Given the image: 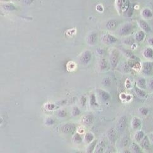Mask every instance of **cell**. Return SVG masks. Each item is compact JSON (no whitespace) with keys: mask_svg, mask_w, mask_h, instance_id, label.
Segmentation results:
<instances>
[{"mask_svg":"<svg viewBox=\"0 0 153 153\" xmlns=\"http://www.w3.org/2000/svg\"><path fill=\"white\" fill-rule=\"evenodd\" d=\"M147 42H148V44H150V45L153 46V37L149 38L148 40H147Z\"/></svg>","mask_w":153,"mask_h":153,"instance_id":"obj_46","label":"cell"},{"mask_svg":"<svg viewBox=\"0 0 153 153\" xmlns=\"http://www.w3.org/2000/svg\"><path fill=\"white\" fill-rule=\"evenodd\" d=\"M86 97L83 96L81 97V104L82 107H85V104H86Z\"/></svg>","mask_w":153,"mask_h":153,"instance_id":"obj_43","label":"cell"},{"mask_svg":"<svg viewBox=\"0 0 153 153\" xmlns=\"http://www.w3.org/2000/svg\"><path fill=\"white\" fill-rule=\"evenodd\" d=\"M93 116L91 114H88L83 117V119H82V122H83V124L85 125H86V126H89V125H90L93 123Z\"/></svg>","mask_w":153,"mask_h":153,"instance_id":"obj_13","label":"cell"},{"mask_svg":"<svg viewBox=\"0 0 153 153\" xmlns=\"http://www.w3.org/2000/svg\"><path fill=\"white\" fill-rule=\"evenodd\" d=\"M66 115H67V113L64 111V110H60L57 113V116L59 117H65Z\"/></svg>","mask_w":153,"mask_h":153,"instance_id":"obj_39","label":"cell"},{"mask_svg":"<svg viewBox=\"0 0 153 153\" xmlns=\"http://www.w3.org/2000/svg\"><path fill=\"white\" fill-rule=\"evenodd\" d=\"M123 53L124 54V55L127 57H128L129 59H132V60H135V61H139L140 59L139 58L137 57V56H136L135 55L133 54L131 51L129 50H126V49H124L123 50Z\"/></svg>","mask_w":153,"mask_h":153,"instance_id":"obj_17","label":"cell"},{"mask_svg":"<svg viewBox=\"0 0 153 153\" xmlns=\"http://www.w3.org/2000/svg\"><path fill=\"white\" fill-rule=\"evenodd\" d=\"M108 67L107 61L105 58H102L99 61V68L101 71H105Z\"/></svg>","mask_w":153,"mask_h":153,"instance_id":"obj_26","label":"cell"},{"mask_svg":"<svg viewBox=\"0 0 153 153\" xmlns=\"http://www.w3.org/2000/svg\"><path fill=\"white\" fill-rule=\"evenodd\" d=\"M145 38V33L143 30H140L136 32L135 34L134 38L137 42H142Z\"/></svg>","mask_w":153,"mask_h":153,"instance_id":"obj_22","label":"cell"},{"mask_svg":"<svg viewBox=\"0 0 153 153\" xmlns=\"http://www.w3.org/2000/svg\"><path fill=\"white\" fill-rule=\"evenodd\" d=\"M80 113V110L79 108H78V107H76L73 108V110H72V115H73V116L76 117L78 115H79Z\"/></svg>","mask_w":153,"mask_h":153,"instance_id":"obj_35","label":"cell"},{"mask_svg":"<svg viewBox=\"0 0 153 153\" xmlns=\"http://www.w3.org/2000/svg\"><path fill=\"white\" fill-rule=\"evenodd\" d=\"M89 102H90V105H91V106H98L95 95H93V94H92V95H91V96H90V101Z\"/></svg>","mask_w":153,"mask_h":153,"instance_id":"obj_33","label":"cell"},{"mask_svg":"<svg viewBox=\"0 0 153 153\" xmlns=\"http://www.w3.org/2000/svg\"><path fill=\"white\" fill-rule=\"evenodd\" d=\"M127 126V117L125 116L121 117L117 124V129L119 131H123Z\"/></svg>","mask_w":153,"mask_h":153,"instance_id":"obj_8","label":"cell"},{"mask_svg":"<svg viewBox=\"0 0 153 153\" xmlns=\"http://www.w3.org/2000/svg\"><path fill=\"white\" fill-rule=\"evenodd\" d=\"M97 52L99 55H101V56H102V55L104 54L105 51L103 49H97Z\"/></svg>","mask_w":153,"mask_h":153,"instance_id":"obj_45","label":"cell"},{"mask_svg":"<svg viewBox=\"0 0 153 153\" xmlns=\"http://www.w3.org/2000/svg\"><path fill=\"white\" fill-rule=\"evenodd\" d=\"M105 146H106V144H105V141L101 140L100 142L96 145L95 150V152H96V153L103 152L105 151Z\"/></svg>","mask_w":153,"mask_h":153,"instance_id":"obj_16","label":"cell"},{"mask_svg":"<svg viewBox=\"0 0 153 153\" xmlns=\"http://www.w3.org/2000/svg\"><path fill=\"white\" fill-rule=\"evenodd\" d=\"M1 2H6V3H8L10 1V0H1Z\"/></svg>","mask_w":153,"mask_h":153,"instance_id":"obj_49","label":"cell"},{"mask_svg":"<svg viewBox=\"0 0 153 153\" xmlns=\"http://www.w3.org/2000/svg\"><path fill=\"white\" fill-rule=\"evenodd\" d=\"M152 100H153V96H152Z\"/></svg>","mask_w":153,"mask_h":153,"instance_id":"obj_50","label":"cell"},{"mask_svg":"<svg viewBox=\"0 0 153 153\" xmlns=\"http://www.w3.org/2000/svg\"><path fill=\"white\" fill-rule=\"evenodd\" d=\"M73 139L74 142L76 144L81 143L82 142V140H83L82 137L81 136V135L80 134H78V133H76V134L74 135V136L73 137Z\"/></svg>","mask_w":153,"mask_h":153,"instance_id":"obj_30","label":"cell"},{"mask_svg":"<svg viewBox=\"0 0 153 153\" xmlns=\"http://www.w3.org/2000/svg\"><path fill=\"white\" fill-rule=\"evenodd\" d=\"M139 112L142 115L146 116L149 113V110L146 107H140L139 109Z\"/></svg>","mask_w":153,"mask_h":153,"instance_id":"obj_32","label":"cell"},{"mask_svg":"<svg viewBox=\"0 0 153 153\" xmlns=\"http://www.w3.org/2000/svg\"><path fill=\"white\" fill-rule=\"evenodd\" d=\"M141 15L143 18L146 19H150L152 17L153 14L152 11L149 8H144L141 11Z\"/></svg>","mask_w":153,"mask_h":153,"instance_id":"obj_19","label":"cell"},{"mask_svg":"<svg viewBox=\"0 0 153 153\" xmlns=\"http://www.w3.org/2000/svg\"><path fill=\"white\" fill-rule=\"evenodd\" d=\"M98 93H99V96H100L101 100L104 101H108L110 99V94L103 89H98Z\"/></svg>","mask_w":153,"mask_h":153,"instance_id":"obj_15","label":"cell"},{"mask_svg":"<svg viewBox=\"0 0 153 153\" xmlns=\"http://www.w3.org/2000/svg\"><path fill=\"white\" fill-rule=\"evenodd\" d=\"M101 41L104 44L110 45L115 43L117 41V38L111 34L105 33L101 35Z\"/></svg>","mask_w":153,"mask_h":153,"instance_id":"obj_3","label":"cell"},{"mask_svg":"<svg viewBox=\"0 0 153 153\" xmlns=\"http://www.w3.org/2000/svg\"><path fill=\"white\" fill-rule=\"evenodd\" d=\"M116 8L117 10H118L119 13H122L121 8H122V0H116Z\"/></svg>","mask_w":153,"mask_h":153,"instance_id":"obj_36","label":"cell"},{"mask_svg":"<svg viewBox=\"0 0 153 153\" xmlns=\"http://www.w3.org/2000/svg\"><path fill=\"white\" fill-rule=\"evenodd\" d=\"M97 145V140H93L92 143H90V144L87 149V152H93L95 148Z\"/></svg>","mask_w":153,"mask_h":153,"instance_id":"obj_28","label":"cell"},{"mask_svg":"<svg viewBox=\"0 0 153 153\" xmlns=\"http://www.w3.org/2000/svg\"><path fill=\"white\" fill-rule=\"evenodd\" d=\"M137 86L141 89L146 88V81L143 78H140L137 81Z\"/></svg>","mask_w":153,"mask_h":153,"instance_id":"obj_24","label":"cell"},{"mask_svg":"<svg viewBox=\"0 0 153 153\" xmlns=\"http://www.w3.org/2000/svg\"><path fill=\"white\" fill-rule=\"evenodd\" d=\"M141 70L144 74L146 76H151L153 74V61L144 62L142 64Z\"/></svg>","mask_w":153,"mask_h":153,"instance_id":"obj_2","label":"cell"},{"mask_svg":"<svg viewBox=\"0 0 153 153\" xmlns=\"http://www.w3.org/2000/svg\"><path fill=\"white\" fill-rule=\"evenodd\" d=\"M125 15H126L127 17H131L132 16V15H133V10H132V8L131 6L128 9V10L126 11V13H125Z\"/></svg>","mask_w":153,"mask_h":153,"instance_id":"obj_38","label":"cell"},{"mask_svg":"<svg viewBox=\"0 0 153 153\" xmlns=\"http://www.w3.org/2000/svg\"><path fill=\"white\" fill-rule=\"evenodd\" d=\"M96 10L99 11H100V12H102V11H103V8L102 6V5H99L96 6Z\"/></svg>","mask_w":153,"mask_h":153,"instance_id":"obj_44","label":"cell"},{"mask_svg":"<svg viewBox=\"0 0 153 153\" xmlns=\"http://www.w3.org/2000/svg\"><path fill=\"white\" fill-rule=\"evenodd\" d=\"M144 136H144V132L141 131H137L136 133L135 134L134 139L137 141V142L140 143V140L144 138Z\"/></svg>","mask_w":153,"mask_h":153,"instance_id":"obj_27","label":"cell"},{"mask_svg":"<svg viewBox=\"0 0 153 153\" xmlns=\"http://www.w3.org/2000/svg\"><path fill=\"white\" fill-rule=\"evenodd\" d=\"M84 139H85V141L86 143H90L93 140L94 136L93 134H92V133L88 132V133H87V134H85Z\"/></svg>","mask_w":153,"mask_h":153,"instance_id":"obj_29","label":"cell"},{"mask_svg":"<svg viewBox=\"0 0 153 153\" xmlns=\"http://www.w3.org/2000/svg\"><path fill=\"white\" fill-rule=\"evenodd\" d=\"M150 140L149 137L144 136V138L140 140V146L144 150H147L150 147Z\"/></svg>","mask_w":153,"mask_h":153,"instance_id":"obj_12","label":"cell"},{"mask_svg":"<svg viewBox=\"0 0 153 153\" xmlns=\"http://www.w3.org/2000/svg\"><path fill=\"white\" fill-rule=\"evenodd\" d=\"M108 139L111 143H115L117 139L116 131L114 128H110L107 132Z\"/></svg>","mask_w":153,"mask_h":153,"instance_id":"obj_9","label":"cell"},{"mask_svg":"<svg viewBox=\"0 0 153 153\" xmlns=\"http://www.w3.org/2000/svg\"><path fill=\"white\" fill-rule=\"evenodd\" d=\"M143 55L146 59H152L153 57V49L151 48H146L144 49Z\"/></svg>","mask_w":153,"mask_h":153,"instance_id":"obj_18","label":"cell"},{"mask_svg":"<svg viewBox=\"0 0 153 153\" xmlns=\"http://www.w3.org/2000/svg\"><path fill=\"white\" fill-rule=\"evenodd\" d=\"M97 42V34L95 32H90L86 37V42L89 45H95Z\"/></svg>","mask_w":153,"mask_h":153,"instance_id":"obj_7","label":"cell"},{"mask_svg":"<svg viewBox=\"0 0 153 153\" xmlns=\"http://www.w3.org/2000/svg\"><path fill=\"white\" fill-rule=\"evenodd\" d=\"M138 23L141 29H142L144 32H151V29L150 26L149 25L148 23L146 21H144V20H139L138 22Z\"/></svg>","mask_w":153,"mask_h":153,"instance_id":"obj_11","label":"cell"},{"mask_svg":"<svg viewBox=\"0 0 153 153\" xmlns=\"http://www.w3.org/2000/svg\"><path fill=\"white\" fill-rule=\"evenodd\" d=\"M61 132L64 134H71L76 131V125L73 123H67L61 127Z\"/></svg>","mask_w":153,"mask_h":153,"instance_id":"obj_4","label":"cell"},{"mask_svg":"<svg viewBox=\"0 0 153 153\" xmlns=\"http://www.w3.org/2000/svg\"><path fill=\"white\" fill-rule=\"evenodd\" d=\"M102 84L105 86H108L111 85V80L108 77L104 78L102 80Z\"/></svg>","mask_w":153,"mask_h":153,"instance_id":"obj_34","label":"cell"},{"mask_svg":"<svg viewBox=\"0 0 153 153\" xmlns=\"http://www.w3.org/2000/svg\"><path fill=\"white\" fill-rule=\"evenodd\" d=\"M132 1H133V0H132Z\"/></svg>","mask_w":153,"mask_h":153,"instance_id":"obj_51","label":"cell"},{"mask_svg":"<svg viewBox=\"0 0 153 153\" xmlns=\"http://www.w3.org/2000/svg\"><path fill=\"white\" fill-rule=\"evenodd\" d=\"M110 62L112 68H115L119 62V54L115 50H113L110 55Z\"/></svg>","mask_w":153,"mask_h":153,"instance_id":"obj_6","label":"cell"},{"mask_svg":"<svg viewBox=\"0 0 153 153\" xmlns=\"http://www.w3.org/2000/svg\"><path fill=\"white\" fill-rule=\"evenodd\" d=\"M131 67L129 66L128 62H125V63L123 64V70L125 72H129L130 71Z\"/></svg>","mask_w":153,"mask_h":153,"instance_id":"obj_37","label":"cell"},{"mask_svg":"<svg viewBox=\"0 0 153 153\" xmlns=\"http://www.w3.org/2000/svg\"><path fill=\"white\" fill-rule=\"evenodd\" d=\"M92 53L89 50H85L80 57L81 63L83 65L88 64L91 61Z\"/></svg>","mask_w":153,"mask_h":153,"instance_id":"obj_5","label":"cell"},{"mask_svg":"<svg viewBox=\"0 0 153 153\" xmlns=\"http://www.w3.org/2000/svg\"><path fill=\"white\" fill-rule=\"evenodd\" d=\"M134 39L135 38H133L132 37H127L125 39L124 42V44H125L126 45H132L134 44Z\"/></svg>","mask_w":153,"mask_h":153,"instance_id":"obj_31","label":"cell"},{"mask_svg":"<svg viewBox=\"0 0 153 153\" xmlns=\"http://www.w3.org/2000/svg\"><path fill=\"white\" fill-rule=\"evenodd\" d=\"M119 25V22L116 20H110L106 24V28L109 30H115Z\"/></svg>","mask_w":153,"mask_h":153,"instance_id":"obj_10","label":"cell"},{"mask_svg":"<svg viewBox=\"0 0 153 153\" xmlns=\"http://www.w3.org/2000/svg\"><path fill=\"white\" fill-rule=\"evenodd\" d=\"M129 139L127 138V137H125V138H124L122 140V143L123 146H126L127 145L129 144Z\"/></svg>","mask_w":153,"mask_h":153,"instance_id":"obj_41","label":"cell"},{"mask_svg":"<svg viewBox=\"0 0 153 153\" xmlns=\"http://www.w3.org/2000/svg\"><path fill=\"white\" fill-rule=\"evenodd\" d=\"M134 91L136 95L140 98H144L146 96V93L144 91L143 89L140 88L137 85L134 86Z\"/></svg>","mask_w":153,"mask_h":153,"instance_id":"obj_23","label":"cell"},{"mask_svg":"<svg viewBox=\"0 0 153 153\" xmlns=\"http://www.w3.org/2000/svg\"><path fill=\"white\" fill-rule=\"evenodd\" d=\"M23 1L27 5H30L33 2V0H23Z\"/></svg>","mask_w":153,"mask_h":153,"instance_id":"obj_47","label":"cell"},{"mask_svg":"<svg viewBox=\"0 0 153 153\" xmlns=\"http://www.w3.org/2000/svg\"><path fill=\"white\" fill-rule=\"evenodd\" d=\"M133 29H134V26L132 23H126L120 27L119 30V34L121 36H126L132 32Z\"/></svg>","mask_w":153,"mask_h":153,"instance_id":"obj_1","label":"cell"},{"mask_svg":"<svg viewBox=\"0 0 153 153\" xmlns=\"http://www.w3.org/2000/svg\"><path fill=\"white\" fill-rule=\"evenodd\" d=\"M130 1H129V0H122V13H126V11L130 8Z\"/></svg>","mask_w":153,"mask_h":153,"instance_id":"obj_20","label":"cell"},{"mask_svg":"<svg viewBox=\"0 0 153 153\" xmlns=\"http://www.w3.org/2000/svg\"><path fill=\"white\" fill-rule=\"evenodd\" d=\"M54 123V120L51 118H49L47 119L46 122H45L46 125H52Z\"/></svg>","mask_w":153,"mask_h":153,"instance_id":"obj_40","label":"cell"},{"mask_svg":"<svg viewBox=\"0 0 153 153\" xmlns=\"http://www.w3.org/2000/svg\"><path fill=\"white\" fill-rule=\"evenodd\" d=\"M149 138H150V140L151 142V143L153 144V133L152 134H150V136H149Z\"/></svg>","mask_w":153,"mask_h":153,"instance_id":"obj_48","label":"cell"},{"mask_svg":"<svg viewBox=\"0 0 153 153\" xmlns=\"http://www.w3.org/2000/svg\"><path fill=\"white\" fill-rule=\"evenodd\" d=\"M1 8L4 10L7 11H13L17 10V8L15 6V5H13V3H4L3 5H1Z\"/></svg>","mask_w":153,"mask_h":153,"instance_id":"obj_14","label":"cell"},{"mask_svg":"<svg viewBox=\"0 0 153 153\" xmlns=\"http://www.w3.org/2000/svg\"><path fill=\"white\" fill-rule=\"evenodd\" d=\"M141 121L139 119L137 118V117H134L132 119L131 122V125H132V127L134 129H138L140 126H141Z\"/></svg>","mask_w":153,"mask_h":153,"instance_id":"obj_21","label":"cell"},{"mask_svg":"<svg viewBox=\"0 0 153 153\" xmlns=\"http://www.w3.org/2000/svg\"><path fill=\"white\" fill-rule=\"evenodd\" d=\"M147 86L150 89L153 90V78H152V79L149 81L147 83Z\"/></svg>","mask_w":153,"mask_h":153,"instance_id":"obj_42","label":"cell"},{"mask_svg":"<svg viewBox=\"0 0 153 153\" xmlns=\"http://www.w3.org/2000/svg\"><path fill=\"white\" fill-rule=\"evenodd\" d=\"M131 149V151L132 152H134V153H140L142 152V150H141V149L140 147V146L139 145H137L136 143H133L131 146L130 147Z\"/></svg>","mask_w":153,"mask_h":153,"instance_id":"obj_25","label":"cell"}]
</instances>
